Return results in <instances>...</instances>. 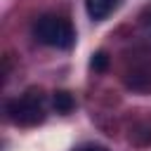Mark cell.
<instances>
[{
  "mask_svg": "<svg viewBox=\"0 0 151 151\" xmlns=\"http://www.w3.org/2000/svg\"><path fill=\"white\" fill-rule=\"evenodd\" d=\"M33 38L45 47L68 50L76 42V31L68 19H64L59 14H42L33 24Z\"/></svg>",
  "mask_w": 151,
  "mask_h": 151,
  "instance_id": "1",
  "label": "cell"
},
{
  "mask_svg": "<svg viewBox=\"0 0 151 151\" xmlns=\"http://www.w3.org/2000/svg\"><path fill=\"white\" fill-rule=\"evenodd\" d=\"M7 113H9V120L17 123V125H38L45 120V113H47V101L40 92L31 90V92H24L21 97L12 99L7 104Z\"/></svg>",
  "mask_w": 151,
  "mask_h": 151,
  "instance_id": "2",
  "label": "cell"
},
{
  "mask_svg": "<svg viewBox=\"0 0 151 151\" xmlns=\"http://www.w3.org/2000/svg\"><path fill=\"white\" fill-rule=\"evenodd\" d=\"M120 5L123 0H85V12L92 21H104L113 12H118Z\"/></svg>",
  "mask_w": 151,
  "mask_h": 151,
  "instance_id": "3",
  "label": "cell"
},
{
  "mask_svg": "<svg viewBox=\"0 0 151 151\" xmlns=\"http://www.w3.org/2000/svg\"><path fill=\"white\" fill-rule=\"evenodd\" d=\"M52 104H54L57 113H68V111L73 109V99H71L68 92H57L54 99H52Z\"/></svg>",
  "mask_w": 151,
  "mask_h": 151,
  "instance_id": "4",
  "label": "cell"
},
{
  "mask_svg": "<svg viewBox=\"0 0 151 151\" xmlns=\"http://www.w3.org/2000/svg\"><path fill=\"white\" fill-rule=\"evenodd\" d=\"M76 151H106V149L99 146V144H83V146H78Z\"/></svg>",
  "mask_w": 151,
  "mask_h": 151,
  "instance_id": "5",
  "label": "cell"
}]
</instances>
